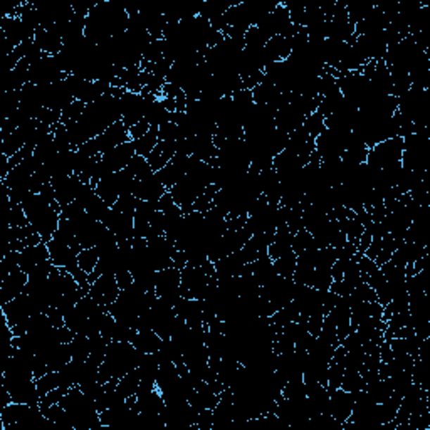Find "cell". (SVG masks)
I'll return each mask as SVG.
<instances>
[{
    "mask_svg": "<svg viewBox=\"0 0 430 430\" xmlns=\"http://www.w3.org/2000/svg\"><path fill=\"white\" fill-rule=\"evenodd\" d=\"M177 155V141H160L158 145L151 150V153L146 156L151 170L160 172L173 156Z\"/></svg>",
    "mask_w": 430,
    "mask_h": 430,
    "instance_id": "20",
    "label": "cell"
},
{
    "mask_svg": "<svg viewBox=\"0 0 430 430\" xmlns=\"http://www.w3.org/2000/svg\"><path fill=\"white\" fill-rule=\"evenodd\" d=\"M150 125H148V121L146 120H143V121H140V123H137L134 125V127H132L128 129L129 132V138H132V141H134V140H138V138H141L143 134H146L150 132Z\"/></svg>",
    "mask_w": 430,
    "mask_h": 430,
    "instance_id": "37",
    "label": "cell"
},
{
    "mask_svg": "<svg viewBox=\"0 0 430 430\" xmlns=\"http://www.w3.org/2000/svg\"><path fill=\"white\" fill-rule=\"evenodd\" d=\"M189 160H190L189 155L177 153L170 162L165 165L162 170L158 172V175L162 178L165 186H167V190H170L173 185H177L178 182L182 180V177H184L186 172V167H189Z\"/></svg>",
    "mask_w": 430,
    "mask_h": 430,
    "instance_id": "17",
    "label": "cell"
},
{
    "mask_svg": "<svg viewBox=\"0 0 430 430\" xmlns=\"http://www.w3.org/2000/svg\"><path fill=\"white\" fill-rule=\"evenodd\" d=\"M129 140H132V138H129L128 128L125 127L123 121H118V123L111 125L106 132H103L99 137L93 138L91 141H93L96 153L103 155L106 153V151H110L111 148H115V146L121 145V143H127Z\"/></svg>",
    "mask_w": 430,
    "mask_h": 430,
    "instance_id": "11",
    "label": "cell"
},
{
    "mask_svg": "<svg viewBox=\"0 0 430 430\" xmlns=\"http://www.w3.org/2000/svg\"><path fill=\"white\" fill-rule=\"evenodd\" d=\"M304 120H306V116H304L301 111L296 110L293 104H288V106L281 108V110L276 113L274 123L279 132L291 134L293 132H296L298 128L303 127Z\"/></svg>",
    "mask_w": 430,
    "mask_h": 430,
    "instance_id": "19",
    "label": "cell"
},
{
    "mask_svg": "<svg viewBox=\"0 0 430 430\" xmlns=\"http://www.w3.org/2000/svg\"><path fill=\"white\" fill-rule=\"evenodd\" d=\"M143 356L133 343L128 341H111L108 345L106 356L99 365V381L106 384L108 380H120L129 372L137 370L141 363Z\"/></svg>",
    "mask_w": 430,
    "mask_h": 430,
    "instance_id": "2",
    "label": "cell"
},
{
    "mask_svg": "<svg viewBox=\"0 0 430 430\" xmlns=\"http://www.w3.org/2000/svg\"><path fill=\"white\" fill-rule=\"evenodd\" d=\"M133 143H134V150H137V155L148 156L151 153V150L160 143L158 128L151 127L148 133L143 134L141 138H138V140H134Z\"/></svg>",
    "mask_w": 430,
    "mask_h": 430,
    "instance_id": "26",
    "label": "cell"
},
{
    "mask_svg": "<svg viewBox=\"0 0 430 430\" xmlns=\"http://www.w3.org/2000/svg\"><path fill=\"white\" fill-rule=\"evenodd\" d=\"M103 224L115 234L118 242L133 241V217L121 214L120 210L111 207L110 214L104 217Z\"/></svg>",
    "mask_w": 430,
    "mask_h": 430,
    "instance_id": "16",
    "label": "cell"
},
{
    "mask_svg": "<svg viewBox=\"0 0 430 430\" xmlns=\"http://www.w3.org/2000/svg\"><path fill=\"white\" fill-rule=\"evenodd\" d=\"M312 247H316L315 239H312V234L308 232L306 229L299 230V232H296L293 236V253L296 255H299L308 249H312Z\"/></svg>",
    "mask_w": 430,
    "mask_h": 430,
    "instance_id": "33",
    "label": "cell"
},
{
    "mask_svg": "<svg viewBox=\"0 0 430 430\" xmlns=\"http://www.w3.org/2000/svg\"><path fill=\"white\" fill-rule=\"evenodd\" d=\"M128 12L118 2H98L86 19L84 36L94 44L118 37L128 29Z\"/></svg>",
    "mask_w": 430,
    "mask_h": 430,
    "instance_id": "1",
    "label": "cell"
},
{
    "mask_svg": "<svg viewBox=\"0 0 430 430\" xmlns=\"http://www.w3.org/2000/svg\"><path fill=\"white\" fill-rule=\"evenodd\" d=\"M127 170L129 175H132L133 178H137V180H141V178L148 177L150 173H153V170H151L148 160H146V156H141V155H134L132 158V162L128 163Z\"/></svg>",
    "mask_w": 430,
    "mask_h": 430,
    "instance_id": "31",
    "label": "cell"
},
{
    "mask_svg": "<svg viewBox=\"0 0 430 430\" xmlns=\"http://www.w3.org/2000/svg\"><path fill=\"white\" fill-rule=\"evenodd\" d=\"M167 186L160 178L158 172L150 173L148 177L138 180L137 190L134 195L138 197V201H148V202H158L163 197V194H167Z\"/></svg>",
    "mask_w": 430,
    "mask_h": 430,
    "instance_id": "14",
    "label": "cell"
},
{
    "mask_svg": "<svg viewBox=\"0 0 430 430\" xmlns=\"http://www.w3.org/2000/svg\"><path fill=\"white\" fill-rule=\"evenodd\" d=\"M36 384H37L39 392H41L42 397H44V395L49 393L51 390L59 388L61 386L59 372H49V373H46V375L39 377V379H36Z\"/></svg>",
    "mask_w": 430,
    "mask_h": 430,
    "instance_id": "35",
    "label": "cell"
},
{
    "mask_svg": "<svg viewBox=\"0 0 430 430\" xmlns=\"http://www.w3.org/2000/svg\"><path fill=\"white\" fill-rule=\"evenodd\" d=\"M180 282L182 272L175 266L158 271L155 276V294L162 301L175 306V303L182 298Z\"/></svg>",
    "mask_w": 430,
    "mask_h": 430,
    "instance_id": "7",
    "label": "cell"
},
{
    "mask_svg": "<svg viewBox=\"0 0 430 430\" xmlns=\"http://www.w3.org/2000/svg\"><path fill=\"white\" fill-rule=\"evenodd\" d=\"M403 153V138H390V140L377 143L368 150L367 165L377 170H386L395 165H400Z\"/></svg>",
    "mask_w": 430,
    "mask_h": 430,
    "instance_id": "6",
    "label": "cell"
},
{
    "mask_svg": "<svg viewBox=\"0 0 430 430\" xmlns=\"http://www.w3.org/2000/svg\"><path fill=\"white\" fill-rule=\"evenodd\" d=\"M137 155L134 150V143L129 140L127 143H121V145L115 146L110 151L101 155V163L106 168L108 173H115L120 170H125L128 167V163L132 162L133 156Z\"/></svg>",
    "mask_w": 430,
    "mask_h": 430,
    "instance_id": "10",
    "label": "cell"
},
{
    "mask_svg": "<svg viewBox=\"0 0 430 430\" xmlns=\"http://www.w3.org/2000/svg\"><path fill=\"white\" fill-rule=\"evenodd\" d=\"M162 338L156 334L153 329H143V331H137V334L133 336L132 343L137 346L141 353L145 355H153L156 353V350L162 346Z\"/></svg>",
    "mask_w": 430,
    "mask_h": 430,
    "instance_id": "23",
    "label": "cell"
},
{
    "mask_svg": "<svg viewBox=\"0 0 430 430\" xmlns=\"http://www.w3.org/2000/svg\"><path fill=\"white\" fill-rule=\"evenodd\" d=\"M66 76L68 75H64V72L59 69L54 56L46 54L44 58L39 59L37 63L30 64V71H29L30 84L47 86V84H52V82H58L61 80H64Z\"/></svg>",
    "mask_w": 430,
    "mask_h": 430,
    "instance_id": "8",
    "label": "cell"
},
{
    "mask_svg": "<svg viewBox=\"0 0 430 430\" xmlns=\"http://www.w3.org/2000/svg\"><path fill=\"white\" fill-rule=\"evenodd\" d=\"M138 388H140V373H138V370L129 372L123 379L118 380V390L125 398L137 395Z\"/></svg>",
    "mask_w": 430,
    "mask_h": 430,
    "instance_id": "29",
    "label": "cell"
},
{
    "mask_svg": "<svg viewBox=\"0 0 430 430\" xmlns=\"http://www.w3.org/2000/svg\"><path fill=\"white\" fill-rule=\"evenodd\" d=\"M49 249H47L46 242H41V244L32 246V247H25L24 251L19 253V267L23 269L25 274H30V272L36 269L39 264L46 263L49 260Z\"/></svg>",
    "mask_w": 430,
    "mask_h": 430,
    "instance_id": "18",
    "label": "cell"
},
{
    "mask_svg": "<svg viewBox=\"0 0 430 430\" xmlns=\"http://www.w3.org/2000/svg\"><path fill=\"white\" fill-rule=\"evenodd\" d=\"M29 282V274H25L23 269H15L11 274L0 279V296H2V304H6L25 291V286Z\"/></svg>",
    "mask_w": 430,
    "mask_h": 430,
    "instance_id": "15",
    "label": "cell"
},
{
    "mask_svg": "<svg viewBox=\"0 0 430 430\" xmlns=\"http://www.w3.org/2000/svg\"><path fill=\"white\" fill-rule=\"evenodd\" d=\"M115 277H116V281H118V286L121 291L129 288V286L133 284V274L129 271H121Z\"/></svg>",
    "mask_w": 430,
    "mask_h": 430,
    "instance_id": "38",
    "label": "cell"
},
{
    "mask_svg": "<svg viewBox=\"0 0 430 430\" xmlns=\"http://www.w3.org/2000/svg\"><path fill=\"white\" fill-rule=\"evenodd\" d=\"M71 346V353L72 360H80V362H84V360L89 358L91 355V338L82 336V334H75L72 341L69 343Z\"/></svg>",
    "mask_w": 430,
    "mask_h": 430,
    "instance_id": "28",
    "label": "cell"
},
{
    "mask_svg": "<svg viewBox=\"0 0 430 430\" xmlns=\"http://www.w3.org/2000/svg\"><path fill=\"white\" fill-rule=\"evenodd\" d=\"M99 263V253L96 247H89V249H81L80 255H77V266L86 274H91Z\"/></svg>",
    "mask_w": 430,
    "mask_h": 430,
    "instance_id": "30",
    "label": "cell"
},
{
    "mask_svg": "<svg viewBox=\"0 0 430 430\" xmlns=\"http://www.w3.org/2000/svg\"><path fill=\"white\" fill-rule=\"evenodd\" d=\"M47 249H49L51 263L56 267L66 269L68 272H75L80 269L77 266V255H80L82 247L77 242L75 229L69 220L61 217L59 227L56 230L54 236L51 237L49 242H46Z\"/></svg>",
    "mask_w": 430,
    "mask_h": 430,
    "instance_id": "4",
    "label": "cell"
},
{
    "mask_svg": "<svg viewBox=\"0 0 430 430\" xmlns=\"http://www.w3.org/2000/svg\"><path fill=\"white\" fill-rule=\"evenodd\" d=\"M355 407V393L346 392V390L338 388L333 393H329V407L328 414L341 425L346 424L350 420L351 412Z\"/></svg>",
    "mask_w": 430,
    "mask_h": 430,
    "instance_id": "12",
    "label": "cell"
},
{
    "mask_svg": "<svg viewBox=\"0 0 430 430\" xmlns=\"http://www.w3.org/2000/svg\"><path fill=\"white\" fill-rule=\"evenodd\" d=\"M303 128L310 133L311 138H315L316 140V138L327 129V118H324L323 115H320L318 111L311 113V115L306 116V120H304Z\"/></svg>",
    "mask_w": 430,
    "mask_h": 430,
    "instance_id": "32",
    "label": "cell"
},
{
    "mask_svg": "<svg viewBox=\"0 0 430 430\" xmlns=\"http://www.w3.org/2000/svg\"><path fill=\"white\" fill-rule=\"evenodd\" d=\"M84 108H86L84 103L72 101L66 108V110L61 113V123L66 125V127H68V125H71V123H76V121L82 116V113H84Z\"/></svg>",
    "mask_w": 430,
    "mask_h": 430,
    "instance_id": "36",
    "label": "cell"
},
{
    "mask_svg": "<svg viewBox=\"0 0 430 430\" xmlns=\"http://www.w3.org/2000/svg\"><path fill=\"white\" fill-rule=\"evenodd\" d=\"M23 207L29 224L41 234L42 241L49 242L59 227L61 212L56 207H52L49 202H46L39 194L30 195L27 201L23 203Z\"/></svg>",
    "mask_w": 430,
    "mask_h": 430,
    "instance_id": "5",
    "label": "cell"
},
{
    "mask_svg": "<svg viewBox=\"0 0 430 430\" xmlns=\"http://www.w3.org/2000/svg\"><path fill=\"white\" fill-rule=\"evenodd\" d=\"M251 272H253L254 279L260 286V288L266 286L267 282H271L277 276V272L274 269V260L269 258V254L255 259L254 263H251Z\"/></svg>",
    "mask_w": 430,
    "mask_h": 430,
    "instance_id": "22",
    "label": "cell"
},
{
    "mask_svg": "<svg viewBox=\"0 0 430 430\" xmlns=\"http://www.w3.org/2000/svg\"><path fill=\"white\" fill-rule=\"evenodd\" d=\"M298 266V255L291 251V253L281 255L279 259L274 260V269L277 272V276L288 277V279H293L294 271H296Z\"/></svg>",
    "mask_w": 430,
    "mask_h": 430,
    "instance_id": "27",
    "label": "cell"
},
{
    "mask_svg": "<svg viewBox=\"0 0 430 430\" xmlns=\"http://www.w3.org/2000/svg\"><path fill=\"white\" fill-rule=\"evenodd\" d=\"M264 52H266V58L271 63H281L286 61L293 52V46H291L289 37L284 36H274L267 41V44L264 46Z\"/></svg>",
    "mask_w": 430,
    "mask_h": 430,
    "instance_id": "21",
    "label": "cell"
},
{
    "mask_svg": "<svg viewBox=\"0 0 430 430\" xmlns=\"http://www.w3.org/2000/svg\"><path fill=\"white\" fill-rule=\"evenodd\" d=\"M120 293L121 289L118 286V281L111 274H101L98 279L91 282L89 296L104 308H110L111 304L118 299Z\"/></svg>",
    "mask_w": 430,
    "mask_h": 430,
    "instance_id": "9",
    "label": "cell"
},
{
    "mask_svg": "<svg viewBox=\"0 0 430 430\" xmlns=\"http://www.w3.org/2000/svg\"><path fill=\"white\" fill-rule=\"evenodd\" d=\"M375 8V4L368 2V0H356V2L346 4V15H348L350 23L356 25L362 20L367 19V15Z\"/></svg>",
    "mask_w": 430,
    "mask_h": 430,
    "instance_id": "25",
    "label": "cell"
},
{
    "mask_svg": "<svg viewBox=\"0 0 430 430\" xmlns=\"http://www.w3.org/2000/svg\"><path fill=\"white\" fill-rule=\"evenodd\" d=\"M0 30H2L4 36L15 47L27 41H32V39L36 37V30H32L29 25H25L20 17L4 15L2 20H0Z\"/></svg>",
    "mask_w": 430,
    "mask_h": 430,
    "instance_id": "13",
    "label": "cell"
},
{
    "mask_svg": "<svg viewBox=\"0 0 430 430\" xmlns=\"http://www.w3.org/2000/svg\"><path fill=\"white\" fill-rule=\"evenodd\" d=\"M269 39H271V37H269L263 29H259L258 25H254V27H251L246 32L244 44H246V47H255V49H263V47L267 44Z\"/></svg>",
    "mask_w": 430,
    "mask_h": 430,
    "instance_id": "34",
    "label": "cell"
},
{
    "mask_svg": "<svg viewBox=\"0 0 430 430\" xmlns=\"http://www.w3.org/2000/svg\"><path fill=\"white\" fill-rule=\"evenodd\" d=\"M59 405L66 410L71 429L94 430L103 427L96 402L89 398L77 385L68 390V393L61 398Z\"/></svg>",
    "mask_w": 430,
    "mask_h": 430,
    "instance_id": "3",
    "label": "cell"
},
{
    "mask_svg": "<svg viewBox=\"0 0 430 430\" xmlns=\"http://www.w3.org/2000/svg\"><path fill=\"white\" fill-rule=\"evenodd\" d=\"M172 118V113L167 110V106H165L162 98L155 99V101H151L148 104V108H146L145 113V120L148 121L150 127L153 128H160L162 125L167 123V121H170Z\"/></svg>",
    "mask_w": 430,
    "mask_h": 430,
    "instance_id": "24",
    "label": "cell"
}]
</instances>
